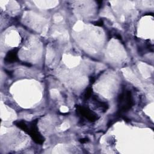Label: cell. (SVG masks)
<instances>
[{"mask_svg":"<svg viewBox=\"0 0 154 154\" xmlns=\"http://www.w3.org/2000/svg\"><path fill=\"white\" fill-rule=\"evenodd\" d=\"M119 103L121 112H125L131 108L133 100L131 93L129 91L123 92L119 97Z\"/></svg>","mask_w":154,"mask_h":154,"instance_id":"1","label":"cell"},{"mask_svg":"<svg viewBox=\"0 0 154 154\" xmlns=\"http://www.w3.org/2000/svg\"><path fill=\"white\" fill-rule=\"evenodd\" d=\"M37 121H33L31 123L30 128L28 130V133L32 137L33 140L38 144H42L44 141L42 136L39 134L38 131V128L36 126Z\"/></svg>","mask_w":154,"mask_h":154,"instance_id":"2","label":"cell"},{"mask_svg":"<svg viewBox=\"0 0 154 154\" xmlns=\"http://www.w3.org/2000/svg\"><path fill=\"white\" fill-rule=\"evenodd\" d=\"M77 111L81 116L86 117L87 119L91 122L96 121L98 119L97 115L87 108H84L81 106H78Z\"/></svg>","mask_w":154,"mask_h":154,"instance_id":"3","label":"cell"},{"mask_svg":"<svg viewBox=\"0 0 154 154\" xmlns=\"http://www.w3.org/2000/svg\"><path fill=\"white\" fill-rule=\"evenodd\" d=\"M18 49H14L9 52L5 58V61L9 63H13L16 62L18 59Z\"/></svg>","mask_w":154,"mask_h":154,"instance_id":"4","label":"cell"},{"mask_svg":"<svg viewBox=\"0 0 154 154\" xmlns=\"http://www.w3.org/2000/svg\"><path fill=\"white\" fill-rule=\"evenodd\" d=\"M16 125L17 126H18L19 128H21V129H22L23 131H24L25 132H28V128L27 127V126L26 125V124L23 121H20V122H18L15 123Z\"/></svg>","mask_w":154,"mask_h":154,"instance_id":"5","label":"cell"},{"mask_svg":"<svg viewBox=\"0 0 154 154\" xmlns=\"http://www.w3.org/2000/svg\"><path fill=\"white\" fill-rule=\"evenodd\" d=\"M92 90L91 88H89L87 89V90L86 91L85 93H84V98L86 99H88L89 98H90L92 97Z\"/></svg>","mask_w":154,"mask_h":154,"instance_id":"6","label":"cell"},{"mask_svg":"<svg viewBox=\"0 0 154 154\" xmlns=\"http://www.w3.org/2000/svg\"><path fill=\"white\" fill-rule=\"evenodd\" d=\"M95 25L97 26H102L103 25V22L102 21H99L95 23Z\"/></svg>","mask_w":154,"mask_h":154,"instance_id":"7","label":"cell"},{"mask_svg":"<svg viewBox=\"0 0 154 154\" xmlns=\"http://www.w3.org/2000/svg\"><path fill=\"white\" fill-rule=\"evenodd\" d=\"M80 141L81 143H86V142H87L88 140L87 138H83V139H81Z\"/></svg>","mask_w":154,"mask_h":154,"instance_id":"8","label":"cell"}]
</instances>
